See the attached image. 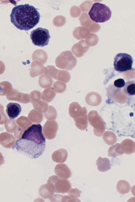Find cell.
Listing matches in <instances>:
<instances>
[{"mask_svg": "<svg viewBox=\"0 0 135 202\" xmlns=\"http://www.w3.org/2000/svg\"><path fill=\"white\" fill-rule=\"evenodd\" d=\"M54 86L56 91L59 93L64 92L66 88V85L65 83L58 81L55 83Z\"/></svg>", "mask_w": 135, "mask_h": 202, "instance_id": "23", "label": "cell"}, {"mask_svg": "<svg viewBox=\"0 0 135 202\" xmlns=\"http://www.w3.org/2000/svg\"><path fill=\"white\" fill-rule=\"evenodd\" d=\"M122 91L128 96L135 95V81L130 80L126 82Z\"/></svg>", "mask_w": 135, "mask_h": 202, "instance_id": "17", "label": "cell"}, {"mask_svg": "<svg viewBox=\"0 0 135 202\" xmlns=\"http://www.w3.org/2000/svg\"><path fill=\"white\" fill-rule=\"evenodd\" d=\"M45 144L42 126L40 124H33L25 130L21 138L16 140L12 149L34 159L43 153Z\"/></svg>", "mask_w": 135, "mask_h": 202, "instance_id": "1", "label": "cell"}, {"mask_svg": "<svg viewBox=\"0 0 135 202\" xmlns=\"http://www.w3.org/2000/svg\"><path fill=\"white\" fill-rule=\"evenodd\" d=\"M89 124L94 128V133L95 136H102L105 131V127L102 119L96 111L92 110L88 114Z\"/></svg>", "mask_w": 135, "mask_h": 202, "instance_id": "9", "label": "cell"}, {"mask_svg": "<svg viewBox=\"0 0 135 202\" xmlns=\"http://www.w3.org/2000/svg\"><path fill=\"white\" fill-rule=\"evenodd\" d=\"M88 47L86 46H81L79 45L74 46L72 50L73 53L77 57L82 56L84 54L87 52Z\"/></svg>", "mask_w": 135, "mask_h": 202, "instance_id": "18", "label": "cell"}, {"mask_svg": "<svg viewBox=\"0 0 135 202\" xmlns=\"http://www.w3.org/2000/svg\"><path fill=\"white\" fill-rule=\"evenodd\" d=\"M47 183L56 193H67L71 188V185L69 180L59 178L55 175L49 177Z\"/></svg>", "mask_w": 135, "mask_h": 202, "instance_id": "6", "label": "cell"}, {"mask_svg": "<svg viewBox=\"0 0 135 202\" xmlns=\"http://www.w3.org/2000/svg\"><path fill=\"white\" fill-rule=\"evenodd\" d=\"M21 110V107L18 103L10 102L6 105V113L10 119H13L18 116Z\"/></svg>", "mask_w": 135, "mask_h": 202, "instance_id": "11", "label": "cell"}, {"mask_svg": "<svg viewBox=\"0 0 135 202\" xmlns=\"http://www.w3.org/2000/svg\"><path fill=\"white\" fill-rule=\"evenodd\" d=\"M54 172L58 177L63 179L70 178L72 174L70 168L65 164H57L55 168Z\"/></svg>", "mask_w": 135, "mask_h": 202, "instance_id": "10", "label": "cell"}, {"mask_svg": "<svg viewBox=\"0 0 135 202\" xmlns=\"http://www.w3.org/2000/svg\"><path fill=\"white\" fill-rule=\"evenodd\" d=\"M101 98L100 95L96 92H91L88 93L85 97V101L89 105L96 106L101 103Z\"/></svg>", "mask_w": 135, "mask_h": 202, "instance_id": "12", "label": "cell"}, {"mask_svg": "<svg viewBox=\"0 0 135 202\" xmlns=\"http://www.w3.org/2000/svg\"><path fill=\"white\" fill-rule=\"evenodd\" d=\"M103 139L105 142L109 145L114 144L116 141L115 136L110 132H105L103 135Z\"/></svg>", "mask_w": 135, "mask_h": 202, "instance_id": "19", "label": "cell"}, {"mask_svg": "<svg viewBox=\"0 0 135 202\" xmlns=\"http://www.w3.org/2000/svg\"><path fill=\"white\" fill-rule=\"evenodd\" d=\"M56 65L59 68L68 70H71L76 66V58L70 51L63 52L57 58Z\"/></svg>", "mask_w": 135, "mask_h": 202, "instance_id": "8", "label": "cell"}, {"mask_svg": "<svg viewBox=\"0 0 135 202\" xmlns=\"http://www.w3.org/2000/svg\"><path fill=\"white\" fill-rule=\"evenodd\" d=\"M117 191L122 194L129 192L130 185L129 183L125 180H120L117 183L116 186Z\"/></svg>", "mask_w": 135, "mask_h": 202, "instance_id": "16", "label": "cell"}, {"mask_svg": "<svg viewBox=\"0 0 135 202\" xmlns=\"http://www.w3.org/2000/svg\"><path fill=\"white\" fill-rule=\"evenodd\" d=\"M96 165L98 170L100 172H105L111 168L110 160L107 158L99 157L96 161Z\"/></svg>", "mask_w": 135, "mask_h": 202, "instance_id": "14", "label": "cell"}, {"mask_svg": "<svg viewBox=\"0 0 135 202\" xmlns=\"http://www.w3.org/2000/svg\"><path fill=\"white\" fill-rule=\"evenodd\" d=\"M122 154L120 151L118 144L110 147L108 151V155L110 157H115Z\"/></svg>", "mask_w": 135, "mask_h": 202, "instance_id": "20", "label": "cell"}, {"mask_svg": "<svg viewBox=\"0 0 135 202\" xmlns=\"http://www.w3.org/2000/svg\"><path fill=\"white\" fill-rule=\"evenodd\" d=\"M81 191L77 188L71 189L68 192V195L71 198L75 199H78L77 198L80 197Z\"/></svg>", "mask_w": 135, "mask_h": 202, "instance_id": "22", "label": "cell"}, {"mask_svg": "<svg viewBox=\"0 0 135 202\" xmlns=\"http://www.w3.org/2000/svg\"><path fill=\"white\" fill-rule=\"evenodd\" d=\"M133 62V59L130 55L120 53L115 56L113 66L116 71L121 73L131 70Z\"/></svg>", "mask_w": 135, "mask_h": 202, "instance_id": "5", "label": "cell"}, {"mask_svg": "<svg viewBox=\"0 0 135 202\" xmlns=\"http://www.w3.org/2000/svg\"><path fill=\"white\" fill-rule=\"evenodd\" d=\"M131 191L132 195L135 196V185L131 187Z\"/></svg>", "mask_w": 135, "mask_h": 202, "instance_id": "25", "label": "cell"}, {"mask_svg": "<svg viewBox=\"0 0 135 202\" xmlns=\"http://www.w3.org/2000/svg\"><path fill=\"white\" fill-rule=\"evenodd\" d=\"M11 22L21 30H28L38 23L40 15L37 9L28 4L14 7L10 15Z\"/></svg>", "mask_w": 135, "mask_h": 202, "instance_id": "2", "label": "cell"}, {"mask_svg": "<svg viewBox=\"0 0 135 202\" xmlns=\"http://www.w3.org/2000/svg\"><path fill=\"white\" fill-rule=\"evenodd\" d=\"M122 144L124 145L126 154H130L135 151V145L132 141L125 140L122 142Z\"/></svg>", "mask_w": 135, "mask_h": 202, "instance_id": "21", "label": "cell"}, {"mask_svg": "<svg viewBox=\"0 0 135 202\" xmlns=\"http://www.w3.org/2000/svg\"><path fill=\"white\" fill-rule=\"evenodd\" d=\"M88 14L91 19L96 23L105 22L111 18L112 12L110 8L104 4L94 3Z\"/></svg>", "mask_w": 135, "mask_h": 202, "instance_id": "4", "label": "cell"}, {"mask_svg": "<svg viewBox=\"0 0 135 202\" xmlns=\"http://www.w3.org/2000/svg\"><path fill=\"white\" fill-rule=\"evenodd\" d=\"M30 36L33 44L40 47L47 45L50 38L49 30L41 27L32 31Z\"/></svg>", "mask_w": 135, "mask_h": 202, "instance_id": "7", "label": "cell"}, {"mask_svg": "<svg viewBox=\"0 0 135 202\" xmlns=\"http://www.w3.org/2000/svg\"><path fill=\"white\" fill-rule=\"evenodd\" d=\"M39 193L40 196L45 199H50L54 195V191L47 183L41 186Z\"/></svg>", "mask_w": 135, "mask_h": 202, "instance_id": "15", "label": "cell"}, {"mask_svg": "<svg viewBox=\"0 0 135 202\" xmlns=\"http://www.w3.org/2000/svg\"><path fill=\"white\" fill-rule=\"evenodd\" d=\"M68 155L67 152L66 150L60 149L53 152L52 156V158L55 162L62 163L66 160Z\"/></svg>", "mask_w": 135, "mask_h": 202, "instance_id": "13", "label": "cell"}, {"mask_svg": "<svg viewBox=\"0 0 135 202\" xmlns=\"http://www.w3.org/2000/svg\"><path fill=\"white\" fill-rule=\"evenodd\" d=\"M69 114L73 119L75 125L81 130H86L88 126L87 110L85 107H81L77 102L71 103L69 106Z\"/></svg>", "mask_w": 135, "mask_h": 202, "instance_id": "3", "label": "cell"}, {"mask_svg": "<svg viewBox=\"0 0 135 202\" xmlns=\"http://www.w3.org/2000/svg\"><path fill=\"white\" fill-rule=\"evenodd\" d=\"M125 82L124 79L119 78L115 80L114 82V85L118 88H121L124 87Z\"/></svg>", "mask_w": 135, "mask_h": 202, "instance_id": "24", "label": "cell"}]
</instances>
